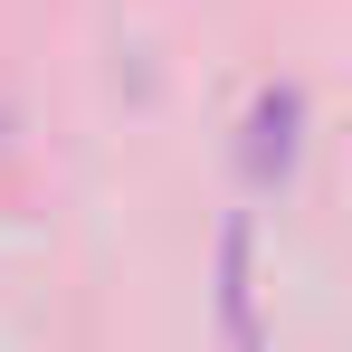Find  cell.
<instances>
[{
	"label": "cell",
	"mask_w": 352,
	"mask_h": 352,
	"mask_svg": "<svg viewBox=\"0 0 352 352\" xmlns=\"http://www.w3.org/2000/svg\"><path fill=\"white\" fill-rule=\"evenodd\" d=\"M305 162V86H267L248 105V172L257 181H286Z\"/></svg>",
	"instance_id": "1"
},
{
	"label": "cell",
	"mask_w": 352,
	"mask_h": 352,
	"mask_svg": "<svg viewBox=\"0 0 352 352\" xmlns=\"http://www.w3.org/2000/svg\"><path fill=\"white\" fill-rule=\"evenodd\" d=\"M257 238H248V219H229L219 229V333H229V352H267V324H257Z\"/></svg>",
	"instance_id": "2"
}]
</instances>
